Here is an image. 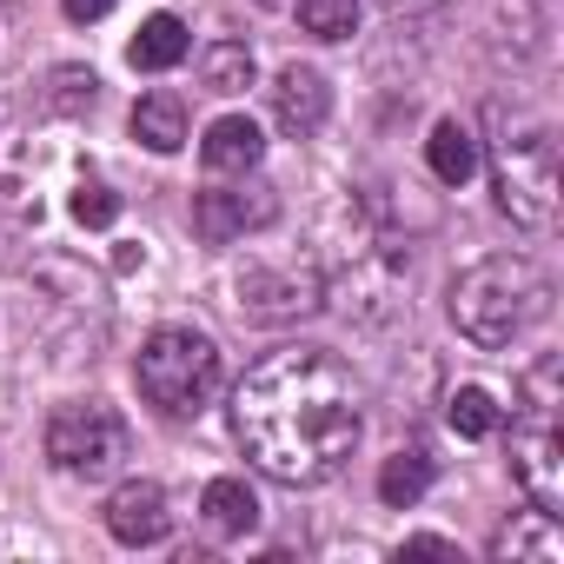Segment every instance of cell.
Listing matches in <instances>:
<instances>
[{"mask_svg":"<svg viewBox=\"0 0 564 564\" xmlns=\"http://www.w3.org/2000/svg\"><path fill=\"white\" fill-rule=\"evenodd\" d=\"M232 432L246 458L279 485H326L346 471L366 412L359 379L326 346H279L232 392Z\"/></svg>","mask_w":564,"mask_h":564,"instance_id":"6da1fadb","label":"cell"},{"mask_svg":"<svg viewBox=\"0 0 564 564\" xmlns=\"http://www.w3.org/2000/svg\"><path fill=\"white\" fill-rule=\"evenodd\" d=\"M544 313H551V279L524 252H491L452 279V326L478 352L518 346L531 326H544Z\"/></svg>","mask_w":564,"mask_h":564,"instance_id":"7a4b0ae2","label":"cell"},{"mask_svg":"<svg viewBox=\"0 0 564 564\" xmlns=\"http://www.w3.org/2000/svg\"><path fill=\"white\" fill-rule=\"evenodd\" d=\"M491 186L511 226L524 232L557 226V127L544 113L491 100Z\"/></svg>","mask_w":564,"mask_h":564,"instance_id":"3957f363","label":"cell"},{"mask_svg":"<svg viewBox=\"0 0 564 564\" xmlns=\"http://www.w3.org/2000/svg\"><path fill=\"white\" fill-rule=\"evenodd\" d=\"M133 379H140V399H147V405H160L166 419H186V412H199V405L213 399V386H219V346H213L206 333H193V326H160V333L140 346Z\"/></svg>","mask_w":564,"mask_h":564,"instance_id":"277c9868","label":"cell"},{"mask_svg":"<svg viewBox=\"0 0 564 564\" xmlns=\"http://www.w3.org/2000/svg\"><path fill=\"white\" fill-rule=\"evenodd\" d=\"M127 445H133L127 419H120L113 405H100V399L61 405V412L47 419V458H54L67 478H100V471H113V465L127 458Z\"/></svg>","mask_w":564,"mask_h":564,"instance_id":"5b68a950","label":"cell"},{"mask_svg":"<svg viewBox=\"0 0 564 564\" xmlns=\"http://www.w3.org/2000/svg\"><path fill=\"white\" fill-rule=\"evenodd\" d=\"M326 306V279L313 259H279V265H246L239 272V313L259 326H286V319H313Z\"/></svg>","mask_w":564,"mask_h":564,"instance_id":"8992f818","label":"cell"},{"mask_svg":"<svg viewBox=\"0 0 564 564\" xmlns=\"http://www.w3.org/2000/svg\"><path fill=\"white\" fill-rule=\"evenodd\" d=\"M272 219H279V186H265V180L239 173V186H199L193 193V232L206 246H232V239H246Z\"/></svg>","mask_w":564,"mask_h":564,"instance_id":"52a82bcc","label":"cell"},{"mask_svg":"<svg viewBox=\"0 0 564 564\" xmlns=\"http://www.w3.org/2000/svg\"><path fill=\"white\" fill-rule=\"evenodd\" d=\"M511 471L538 511H551V518L564 511V432H557V419H524L511 432Z\"/></svg>","mask_w":564,"mask_h":564,"instance_id":"ba28073f","label":"cell"},{"mask_svg":"<svg viewBox=\"0 0 564 564\" xmlns=\"http://www.w3.org/2000/svg\"><path fill=\"white\" fill-rule=\"evenodd\" d=\"M107 531L120 538V544H160L166 531H173V511H166V491L153 485V478H127L113 498H107Z\"/></svg>","mask_w":564,"mask_h":564,"instance_id":"9c48e42d","label":"cell"},{"mask_svg":"<svg viewBox=\"0 0 564 564\" xmlns=\"http://www.w3.org/2000/svg\"><path fill=\"white\" fill-rule=\"evenodd\" d=\"M326 113H333V87H326L319 67H286L272 80V120L286 127L293 140H313L326 127Z\"/></svg>","mask_w":564,"mask_h":564,"instance_id":"30bf717a","label":"cell"},{"mask_svg":"<svg viewBox=\"0 0 564 564\" xmlns=\"http://www.w3.org/2000/svg\"><path fill=\"white\" fill-rule=\"evenodd\" d=\"M491 557H498V564H557V557H564V531H557L551 511L531 505V511H518L511 524H498Z\"/></svg>","mask_w":564,"mask_h":564,"instance_id":"8fae6325","label":"cell"},{"mask_svg":"<svg viewBox=\"0 0 564 564\" xmlns=\"http://www.w3.org/2000/svg\"><path fill=\"white\" fill-rule=\"evenodd\" d=\"M259 153H265V133H259L246 113L213 120V127H206V140H199V160H206V173H213V180H219V173H252V166H259Z\"/></svg>","mask_w":564,"mask_h":564,"instance_id":"7c38bea8","label":"cell"},{"mask_svg":"<svg viewBox=\"0 0 564 564\" xmlns=\"http://www.w3.org/2000/svg\"><path fill=\"white\" fill-rule=\"evenodd\" d=\"M186 47H193L186 21H180V14H153V21H140V34H133L127 61H133L140 74H166V67H180V61H186Z\"/></svg>","mask_w":564,"mask_h":564,"instance_id":"4fadbf2b","label":"cell"},{"mask_svg":"<svg viewBox=\"0 0 564 564\" xmlns=\"http://www.w3.org/2000/svg\"><path fill=\"white\" fill-rule=\"evenodd\" d=\"M133 140L147 153H180L186 147V107H180V94H147L133 107Z\"/></svg>","mask_w":564,"mask_h":564,"instance_id":"5bb4252c","label":"cell"},{"mask_svg":"<svg viewBox=\"0 0 564 564\" xmlns=\"http://www.w3.org/2000/svg\"><path fill=\"white\" fill-rule=\"evenodd\" d=\"M425 160H432V180H438V186H465V180L478 173V140H471V127L438 120L432 140H425Z\"/></svg>","mask_w":564,"mask_h":564,"instance_id":"9a60e30c","label":"cell"},{"mask_svg":"<svg viewBox=\"0 0 564 564\" xmlns=\"http://www.w3.org/2000/svg\"><path fill=\"white\" fill-rule=\"evenodd\" d=\"M432 471H438L432 452H425V445H405V452L386 458V471H379V498H386L392 511H412V505L432 491Z\"/></svg>","mask_w":564,"mask_h":564,"instance_id":"2e32d148","label":"cell"},{"mask_svg":"<svg viewBox=\"0 0 564 564\" xmlns=\"http://www.w3.org/2000/svg\"><path fill=\"white\" fill-rule=\"evenodd\" d=\"M199 511H206V524H213L219 538H246V531L259 524V498H252L246 478H213L206 498H199Z\"/></svg>","mask_w":564,"mask_h":564,"instance_id":"e0dca14e","label":"cell"},{"mask_svg":"<svg viewBox=\"0 0 564 564\" xmlns=\"http://www.w3.org/2000/svg\"><path fill=\"white\" fill-rule=\"evenodd\" d=\"M199 80H206L213 94H246V87H252V47H246V41H213V47L199 54Z\"/></svg>","mask_w":564,"mask_h":564,"instance_id":"ac0fdd59","label":"cell"},{"mask_svg":"<svg viewBox=\"0 0 564 564\" xmlns=\"http://www.w3.org/2000/svg\"><path fill=\"white\" fill-rule=\"evenodd\" d=\"M293 14L313 41H346L359 28V0H293Z\"/></svg>","mask_w":564,"mask_h":564,"instance_id":"d6986e66","label":"cell"},{"mask_svg":"<svg viewBox=\"0 0 564 564\" xmlns=\"http://www.w3.org/2000/svg\"><path fill=\"white\" fill-rule=\"evenodd\" d=\"M445 419H452L458 438H491V432H498V405H491L485 386H458L452 405H445Z\"/></svg>","mask_w":564,"mask_h":564,"instance_id":"ffe728a7","label":"cell"},{"mask_svg":"<svg viewBox=\"0 0 564 564\" xmlns=\"http://www.w3.org/2000/svg\"><path fill=\"white\" fill-rule=\"evenodd\" d=\"M94 94H100V80H94L87 67H61V74L47 80V107H54V113H87Z\"/></svg>","mask_w":564,"mask_h":564,"instance_id":"44dd1931","label":"cell"},{"mask_svg":"<svg viewBox=\"0 0 564 564\" xmlns=\"http://www.w3.org/2000/svg\"><path fill=\"white\" fill-rule=\"evenodd\" d=\"M74 219H80V226H113V219H120V193L80 186V193H74Z\"/></svg>","mask_w":564,"mask_h":564,"instance_id":"7402d4cb","label":"cell"},{"mask_svg":"<svg viewBox=\"0 0 564 564\" xmlns=\"http://www.w3.org/2000/svg\"><path fill=\"white\" fill-rule=\"evenodd\" d=\"M399 557H452L458 564V544H445V538H405Z\"/></svg>","mask_w":564,"mask_h":564,"instance_id":"603a6c76","label":"cell"},{"mask_svg":"<svg viewBox=\"0 0 564 564\" xmlns=\"http://www.w3.org/2000/svg\"><path fill=\"white\" fill-rule=\"evenodd\" d=\"M61 8H67V21L87 28V21H107V14H113V0H61Z\"/></svg>","mask_w":564,"mask_h":564,"instance_id":"cb8c5ba5","label":"cell"},{"mask_svg":"<svg viewBox=\"0 0 564 564\" xmlns=\"http://www.w3.org/2000/svg\"><path fill=\"white\" fill-rule=\"evenodd\" d=\"M386 8H405V14H419V8H438V0H386Z\"/></svg>","mask_w":564,"mask_h":564,"instance_id":"d4e9b609","label":"cell"}]
</instances>
